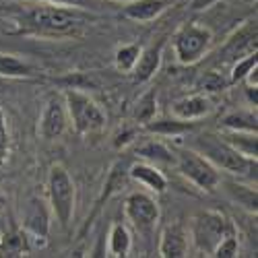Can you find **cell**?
<instances>
[{"mask_svg":"<svg viewBox=\"0 0 258 258\" xmlns=\"http://www.w3.org/2000/svg\"><path fill=\"white\" fill-rule=\"evenodd\" d=\"M195 151H199L203 157H207L219 171H227L231 176H248L256 178V159L244 157L221 137L215 133H201L195 137L190 145Z\"/></svg>","mask_w":258,"mask_h":258,"instance_id":"6da1fadb","label":"cell"},{"mask_svg":"<svg viewBox=\"0 0 258 258\" xmlns=\"http://www.w3.org/2000/svg\"><path fill=\"white\" fill-rule=\"evenodd\" d=\"M25 25L44 35H67L77 31L79 27L93 21L91 15H85L83 9L58 7V5H39L23 15Z\"/></svg>","mask_w":258,"mask_h":258,"instance_id":"7a4b0ae2","label":"cell"},{"mask_svg":"<svg viewBox=\"0 0 258 258\" xmlns=\"http://www.w3.org/2000/svg\"><path fill=\"white\" fill-rule=\"evenodd\" d=\"M62 97H64V105H67L69 124L75 128L77 135L99 133L105 126L107 122L105 112L89 93L81 91L79 87H67Z\"/></svg>","mask_w":258,"mask_h":258,"instance_id":"3957f363","label":"cell"},{"mask_svg":"<svg viewBox=\"0 0 258 258\" xmlns=\"http://www.w3.org/2000/svg\"><path fill=\"white\" fill-rule=\"evenodd\" d=\"M48 201H50V213L56 217L58 225L62 229H69L75 215L77 188L69 169L60 163L52 165L48 171Z\"/></svg>","mask_w":258,"mask_h":258,"instance_id":"277c9868","label":"cell"},{"mask_svg":"<svg viewBox=\"0 0 258 258\" xmlns=\"http://www.w3.org/2000/svg\"><path fill=\"white\" fill-rule=\"evenodd\" d=\"M229 225H231V219L225 213L215 211V209L203 211V213L192 217V223L188 229L190 244L203 256H213L215 248H217V244L221 242V238L225 235Z\"/></svg>","mask_w":258,"mask_h":258,"instance_id":"5b68a950","label":"cell"},{"mask_svg":"<svg viewBox=\"0 0 258 258\" xmlns=\"http://www.w3.org/2000/svg\"><path fill=\"white\" fill-rule=\"evenodd\" d=\"M176 169L180 176L186 178L195 188L203 192H215L221 184V174L207 157H203L199 151L192 147H182L176 149Z\"/></svg>","mask_w":258,"mask_h":258,"instance_id":"8992f818","label":"cell"},{"mask_svg":"<svg viewBox=\"0 0 258 258\" xmlns=\"http://www.w3.org/2000/svg\"><path fill=\"white\" fill-rule=\"evenodd\" d=\"M213 44V31L197 21L184 23L174 35V54L184 67L197 64Z\"/></svg>","mask_w":258,"mask_h":258,"instance_id":"52a82bcc","label":"cell"},{"mask_svg":"<svg viewBox=\"0 0 258 258\" xmlns=\"http://www.w3.org/2000/svg\"><path fill=\"white\" fill-rule=\"evenodd\" d=\"M122 211L131 227L145 238H149L155 231L161 217L159 203L147 192H131L122 203Z\"/></svg>","mask_w":258,"mask_h":258,"instance_id":"ba28073f","label":"cell"},{"mask_svg":"<svg viewBox=\"0 0 258 258\" xmlns=\"http://www.w3.org/2000/svg\"><path fill=\"white\" fill-rule=\"evenodd\" d=\"M69 126V114H67V105H64V97L60 95H52L44 110H41L39 116V124H37V133L41 139L52 141L64 135Z\"/></svg>","mask_w":258,"mask_h":258,"instance_id":"9c48e42d","label":"cell"},{"mask_svg":"<svg viewBox=\"0 0 258 258\" xmlns=\"http://www.w3.org/2000/svg\"><path fill=\"white\" fill-rule=\"evenodd\" d=\"M161 258H184L190 254V235L188 227L180 221H174L163 227L159 235V248Z\"/></svg>","mask_w":258,"mask_h":258,"instance_id":"30bf717a","label":"cell"},{"mask_svg":"<svg viewBox=\"0 0 258 258\" xmlns=\"http://www.w3.org/2000/svg\"><path fill=\"white\" fill-rule=\"evenodd\" d=\"M128 165H131V161H128L126 157H120V159L110 167V171H107V178H105V184H103V190H101L99 199L95 201V207H93L91 215L87 217V223H85V227H89V225L93 223V219L99 215V211L103 209V205L110 201L114 195H118V192L126 186V182L131 180V178H128Z\"/></svg>","mask_w":258,"mask_h":258,"instance_id":"8fae6325","label":"cell"},{"mask_svg":"<svg viewBox=\"0 0 258 258\" xmlns=\"http://www.w3.org/2000/svg\"><path fill=\"white\" fill-rule=\"evenodd\" d=\"M167 44L165 37H159L153 44H149L147 48H141V54H139V60L133 69V81L143 85V83H149L159 71L161 67V60H163V48Z\"/></svg>","mask_w":258,"mask_h":258,"instance_id":"7c38bea8","label":"cell"},{"mask_svg":"<svg viewBox=\"0 0 258 258\" xmlns=\"http://www.w3.org/2000/svg\"><path fill=\"white\" fill-rule=\"evenodd\" d=\"M128 178L135 180L137 184H141L143 188H147L149 192L153 195H163L167 190V176L155 165V163H149V161H135L128 165Z\"/></svg>","mask_w":258,"mask_h":258,"instance_id":"4fadbf2b","label":"cell"},{"mask_svg":"<svg viewBox=\"0 0 258 258\" xmlns=\"http://www.w3.org/2000/svg\"><path fill=\"white\" fill-rule=\"evenodd\" d=\"M23 221H25L27 233H31V238L44 246L48 240V231H50V211L46 203L41 199H31L25 207Z\"/></svg>","mask_w":258,"mask_h":258,"instance_id":"5bb4252c","label":"cell"},{"mask_svg":"<svg viewBox=\"0 0 258 258\" xmlns=\"http://www.w3.org/2000/svg\"><path fill=\"white\" fill-rule=\"evenodd\" d=\"M211 110H213V103L205 93L186 95V97L171 103V116L178 120H186V122L201 120V118L209 116Z\"/></svg>","mask_w":258,"mask_h":258,"instance_id":"9a60e30c","label":"cell"},{"mask_svg":"<svg viewBox=\"0 0 258 258\" xmlns=\"http://www.w3.org/2000/svg\"><path fill=\"white\" fill-rule=\"evenodd\" d=\"M169 0H126L122 9V17L135 23H147L157 19L163 11H167Z\"/></svg>","mask_w":258,"mask_h":258,"instance_id":"2e32d148","label":"cell"},{"mask_svg":"<svg viewBox=\"0 0 258 258\" xmlns=\"http://www.w3.org/2000/svg\"><path fill=\"white\" fill-rule=\"evenodd\" d=\"M145 128L149 133H155L157 137H182L195 131V122H186V120H178V118H153L151 122H147Z\"/></svg>","mask_w":258,"mask_h":258,"instance_id":"e0dca14e","label":"cell"},{"mask_svg":"<svg viewBox=\"0 0 258 258\" xmlns=\"http://www.w3.org/2000/svg\"><path fill=\"white\" fill-rule=\"evenodd\" d=\"M141 159L149 161V163H163V165H174L176 163V153L171 151V149L161 143V141H147L143 145L137 147V151H135Z\"/></svg>","mask_w":258,"mask_h":258,"instance_id":"ac0fdd59","label":"cell"},{"mask_svg":"<svg viewBox=\"0 0 258 258\" xmlns=\"http://www.w3.org/2000/svg\"><path fill=\"white\" fill-rule=\"evenodd\" d=\"M133 250V235L128 231V227L124 223H112L110 233H107V252L110 256L116 258H124Z\"/></svg>","mask_w":258,"mask_h":258,"instance_id":"d6986e66","label":"cell"},{"mask_svg":"<svg viewBox=\"0 0 258 258\" xmlns=\"http://www.w3.org/2000/svg\"><path fill=\"white\" fill-rule=\"evenodd\" d=\"M221 184L225 186L223 190L227 192V197L233 201V203H238L242 209H246L248 213H254L258 211V197H256V188L252 186H246V184H238V182H223Z\"/></svg>","mask_w":258,"mask_h":258,"instance_id":"ffe728a7","label":"cell"},{"mask_svg":"<svg viewBox=\"0 0 258 258\" xmlns=\"http://www.w3.org/2000/svg\"><path fill=\"white\" fill-rule=\"evenodd\" d=\"M223 131H242V133H256L258 131V118L252 110H240L223 116L221 120Z\"/></svg>","mask_w":258,"mask_h":258,"instance_id":"44dd1931","label":"cell"},{"mask_svg":"<svg viewBox=\"0 0 258 258\" xmlns=\"http://www.w3.org/2000/svg\"><path fill=\"white\" fill-rule=\"evenodd\" d=\"M221 137L248 159H256L258 149H256V133H242V131H223Z\"/></svg>","mask_w":258,"mask_h":258,"instance_id":"7402d4cb","label":"cell"},{"mask_svg":"<svg viewBox=\"0 0 258 258\" xmlns=\"http://www.w3.org/2000/svg\"><path fill=\"white\" fill-rule=\"evenodd\" d=\"M29 252V238L23 231H11L0 238V256H25Z\"/></svg>","mask_w":258,"mask_h":258,"instance_id":"603a6c76","label":"cell"},{"mask_svg":"<svg viewBox=\"0 0 258 258\" xmlns=\"http://www.w3.org/2000/svg\"><path fill=\"white\" fill-rule=\"evenodd\" d=\"M33 75H35V71L27 62H23L13 54H0V77L21 79V77H33Z\"/></svg>","mask_w":258,"mask_h":258,"instance_id":"cb8c5ba5","label":"cell"},{"mask_svg":"<svg viewBox=\"0 0 258 258\" xmlns=\"http://www.w3.org/2000/svg\"><path fill=\"white\" fill-rule=\"evenodd\" d=\"M240 254V240H238V229H235V223L231 221V225L227 227L225 235L221 238V242L215 248L213 256L217 258H235Z\"/></svg>","mask_w":258,"mask_h":258,"instance_id":"d4e9b609","label":"cell"},{"mask_svg":"<svg viewBox=\"0 0 258 258\" xmlns=\"http://www.w3.org/2000/svg\"><path fill=\"white\" fill-rule=\"evenodd\" d=\"M157 114V95L155 91H147L145 95L139 97L137 105H135V120L139 124H147V122H151Z\"/></svg>","mask_w":258,"mask_h":258,"instance_id":"484cf974","label":"cell"},{"mask_svg":"<svg viewBox=\"0 0 258 258\" xmlns=\"http://www.w3.org/2000/svg\"><path fill=\"white\" fill-rule=\"evenodd\" d=\"M139 54H141V46L137 44H126V46H120L114 54V64L120 73H133L135 64L139 60Z\"/></svg>","mask_w":258,"mask_h":258,"instance_id":"4316f807","label":"cell"},{"mask_svg":"<svg viewBox=\"0 0 258 258\" xmlns=\"http://www.w3.org/2000/svg\"><path fill=\"white\" fill-rule=\"evenodd\" d=\"M229 87V79H225L221 73L217 71H209L201 77V81L197 83V89L201 93H219L225 91Z\"/></svg>","mask_w":258,"mask_h":258,"instance_id":"83f0119b","label":"cell"},{"mask_svg":"<svg viewBox=\"0 0 258 258\" xmlns=\"http://www.w3.org/2000/svg\"><path fill=\"white\" fill-rule=\"evenodd\" d=\"M258 64V52H248L246 56L238 58V62L233 64V69H231V75H229V85H238L246 79V75L256 67Z\"/></svg>","mask_w":258,"mask_h":258,"instance_id":"f1b7e54d","label":"cell"},{"mask_svg":"<svg viewBox=\"0 0 258 258\" xmlns=\"http://www.w3.org/2000/svg\"><path fill=\"white\" fill-rule=\"evenodd\" d=\"M9 155V126H7V116L0 107V163H3Z\"/></svg>","mask_w":258,"mask_h":258,"instance_id":"f546056e","label":"cell"},{"mask_svg":"<svg viewBox=\"0 0 258 258\" xmlns=\"http://www.w3.org/2000/svg\"><path fill=\"white\" fill-rule=\"evenodd\" d=\"M39 3H50V5H58V7H71V9H95L97 0H39Z\"/></svg>","mask_w":258,"mask_h":258,"instance_id":"4dcf8cb0","label":"cell"},{"mask_svg":"<svg viewBox=\"0 0 258 258\" xmlns=\"http://www.w3.org/2000/svg\"><path fill=\"white\" fill-rule=\"evenodd\" d=\"M246 85H248V87H258V64H256V67L246 75Z\"/></svg>","mask_w":258,"mask_h":258,"instance_id":"1f68e13d","label":"cell"},{"mask_svg":"<svg viewBox=\"0 0 258 258\" xmlns=\"http://www.w3.org/2000/svg\"><path fill=\"white\" fill-rule=\"evenodd\" d=\"M215 3H217V0H192V11H205Z\"/></svg>","mask_w":258,"mask_h":258,"instance_id":"d6a6232c","label":"cell"},{"mask_svg":"<svg viewBox=\"0 0 258 258\" xmlns=\"http://www.w3.org/2000/svg\"><path fill=\"white\" fill-rule=\"evenodd\" d=\"M133 137H137V133H133V131H131V133H126V135H120L118 141H116V147L120 149V147H124V145H128V143H133V141H135Z\"/></svg>","mask_w":258,"mask_h":258,"instance_id":"836d02e7","label":"cell"},{"mask_svg":"<svg viewBox=\"0 0 258 258\" xmlns=\"http://www.w3.org/2000/svg\"><path fill=\"white\" fill-rule=\"evenodd\" d=\"M120 3H126V0H120Z\"/></svg>","mask_w":258,"mask_h":258,"instance_id":"e575fe53","label":"cell"}]
</instances>
